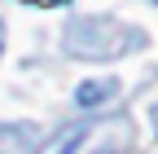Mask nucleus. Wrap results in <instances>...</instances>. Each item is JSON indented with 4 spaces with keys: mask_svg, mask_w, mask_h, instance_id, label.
<instances>
[{
    "mask_svg": "<svg viewBox=\"0 0 158 154\" xmlns=\"http://www.w3.org/2000/svg\"><path fill=\"white\" fill-rule=\"evenodd\" d=\"M136 141V128L127 114H106V119L66 123L40 154H127Z\"/></svg>",
    "mask_w": 158,
    "mask_h": 154,
    "instance_id": "1",
    "label": "nucleus"
},
{
    "mask_svg": "<svg viewBox=\"0 0 158 154\" xmlns=\"http://www.w3.org/2000/svg\"><path fill=\"white\" fill-rule=\"evenodd\" d=\"M132 44H141V31L118 27L114 18H84L66 31V49L75 57H118Z\"/></svg>",
    "mask_w": 158,
    "mask_h": 154,
    "instance_id": "2",
    "label": "nucleus"
},
{
    "mask_svg": "<svg viewBox=\"0 0 158 154\" xmlns=\"http://www.w3.org/2000/svg\"><path fill=\"white\" fill-rule=\"evenodd\" d=\"M114 92H118V84H114V79H88V84H79L75 101L88 110V106H101V101H110Z\"/></svg>",
    "mask_w": 158,
    "mask_h": 154,
    "instance_id": "3",
    "label": "nucleus"
},
{
    "mask_svg": "<svg viewBox=\"0 0 158 154\" xmlns=\"http://www.w3.org/2000/svg\"><path fill=\"white\" fill-rule=\"evenodd\" d=\"M22 5H35V9H57V5H70V0H22Z\"/></svg>",
    "mask_w": 158,
    "mask_h": 154,
    "instance_id": "4",
    "label": "nucleus"
},
{
    "mask_svg": "<svg viewBox=\"0 0 158 154\" xmlns=\"http://www.w3.org/2000/svg\"><path fill=\"white\" fill-rule=\"evenodd\" d=\"M0 53H5V22H0Z\"/></svg>",
    "mask_w": 158,
    "mask_h": 154,
    "instance_id": "5",
    "label": "nucleus"
},
{
    "mask_svg": "<svg viewBox=\"0 0 158 154\" xmlns=\"http://www.w3.org/2000/svg\"><path fill=\"white\" fill-rule=\"evenodd\" d=\"M154 132H158V106H154Z\"/></svg>",
    "mask_w": 158,
    "mask_h": 154,
    "instance_id": "6",
    "label": "nucleus"
},
{
    "mask_svg": "<svg viewBox=\"0 0 158 154\" xmlns=\"http://www.w3.org/2000/svg\"><path fill=\"white\" fill-rule=\"evenodd\" d=\"M154 5H158V0H154Z\"/></svg>",
    "mask_w": 158,
    "mask_h": 154,
    "instance_id": "7",
    "label": "nucleus"
}]
</instances>
